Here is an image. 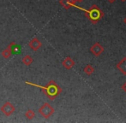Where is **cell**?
Returning a JSON list of instances; mask_svg holds the SVG:
<instances>
[{
	"label": "cell",
	"instance_id": "obj_1",
	"mask_svg": "<svg viewBox=\"0 0 126 123\" xmlns=\"http://www.w3.org/2000/svg\"><path fill=\"white\" fill-rule=\"evenodd\" d=\"M25 83L28 86H35L37 88L41 89V91L44 92V94L47 96V98H49L50 100H54L56 99V98L62 92V88L56 83V81L54 80H50V81L47 83V86H43L37 85L33 82L26 81Z\"/></svg>",
	"mask_w": 126,
	"mask_h": 123
},
{
	"label": "cell",
	"instance_id": "obj_2",
	"mask_svg": "<svg viewBox=\"0 0 126 123\" xmlns=\"http://www.w3.org/2000/svg\"><path fill=\"white\" fill-rule=\"evenodd\" d=\"M73 7H76L78 10H81L82 11L85 12V15L86 17L92 22L93 24H96L101 18H103L105 15L104 12L99 8V6H97L96 4H94L89 10H86V9H83L80 6H76L75 4Z\"/></svg>",
	"mask_w": 126,
	"mask_h": 123
},
{
	"label": "cell",
	"instance_id": "obj_3",
	"mask_svg": "<svg viewBox=\"0 0 126 123\" xmlns=\"http://www.w3.org/2000/svg\"><path fill=\"white\" fill-rule=\"evenodd\" d=\"M55 110L53 109V107L51 104H49L48 103H45L40 109H39V113L44 117V118L47 119L49 117H51L53 115Z\"/></svg>",
	"mask_w": 126,
	"mask_h": 123
},
{
	"label": "cell",
	"instance_id": "obj_4",
	"mask_svg": "<svg viewBox=\"0 0 126 123\" xmlns=\"http://www.w3.org/2000/svg\"><path fill=\"white\" fill-rule=\"evenodd\" d=\"M16 107L12 104L10 102H6L3 106L1 107V111L3 112V114L6 116H10L12 114L15 112Z\"/></svg>",
	"mask_w": 126,
	"mask_h": 123
},
{
	"label": "cell",
	"instance_id": "obj_5",
	"mask_svg": "<svg viewBox=\"0 0 126 123\" xmlns=\"http://www.w3.org/2000/svg\"><path fill=\"white\" fill-rule=\"evenodd\" d=\"M104 50H105L104 47H103L102 45L99 43V42L94 43L91 46V48H90V51H91V53L93 54L94 56H95V57H99V56H100L101 54L104 52Z\"/></svg>",
	"mask_w": 126,
	"mask_h": 123
},
{
	"label": "cell",
	"instance_id": "obj_6",
	"mask_svg": "<svg viewBox=\"0 0 126 123\" xmlns=\"http://www.w3.org/2000/svg\"><path fill=\"white\" fill-rule=\"evenodd\" d=\"M28 46H29L33 50L37 51V50H38L42 46V44L38 38H33V39L28 43Z\"/></svg>",
	"mask_w": 126,
	"mask_h": 123
},
{
	"label": "cell",
	"instance_id": "obj_7",
	"mask_svg": "<svg viewBox=\"0 0 126 123\" xmlns=\"http://www.w3.org/2000/svg\"><path fill=\"white\" fill-rule=\"evenodd\" d=\"M62 64H63V68H66V69H71V68L75 66V61L70 57H67L63 59Z\"/></svg>",
	"mask_w": 126,
	"mask_h": 123
},
{
	"label": "cell",
	"instance_id": "obj_8",
	"mask_svg": "<svg viewBox=\"0 0 126 123\" xmlns=\"http://www.w3.org/2000/svg\"><path fill=\"white\" fill-rule=\"evenodd\" d=\"M117 68H118L124 75H126V57H124L119 62H118V64H117Z\"/></svg>",
	"mask_w": 126,
	"mask_h": 123
},
{
	"label": "cell",
	"instance_id": "obj_9",
	"mask_svg": "<svg viewBox=\"0 0 126 123\" xmlns=\"http://www.w3.org/2000/svg\"><path fill=\"white\" fill-rule=\"evenodd\" d=\"M59 3L65 10H69L70 7H73L76 4V2L75 0H60Z\"/></svg>",
	"mask_w": 126,
	"mask_h": 123
},
{
	"label": "cell",
	"instance_id": "obj_10",
	"mask_svg": "<svg viewBox=\"0 0 126 123\" xmlns=\"http://www.w3.org/2000/svg\"><path fill=\"white\" fill-rule=\"evenodd\" d=\"M7 48H9L10 50H11L12 54L18 53L19 50H19V49H20V48H19V46L15 43V42H11V43L8 45V47H7Z\"/></svg>",
	"mask_w": 126,
	"mask_h": 123
},
{
	"label": "cell",
	"instance_id": "obj_11",
	"mask_svg": "<svg viewBox=\"0 0 126 123\" xmlns=\"http://www.w3.org/2000/svg\"><path fill=\"white\" fill-rule=\"evenodd\" d=\"M22 62H23V64H25L26 66H30V65L33 62V59L28 55L24 56V57H22Z\"/></svg>",
	"mask_w": 126,
	"mask_h": 123
},
{
	"label": "cell",
	"instance_id": "obj_12",
	"mask_svg": "<svg viewBox=\"0 0 126 123\" xmlns=\"http://www.w3.org/2000/svg\"><path fill=\"white\" fill-rule=\"evenodd\" d=\"M83 71H84V73L86 74L91 75V74H93L94 73V67L92 66V65L88 64L87 66H85Z\"/></svg>",
	"mask_w": 126,
	"mask_h": 123
},
{
	"label": "cell",
	"instance_id": "obj_13",
	"mask_svg": "<svg viewBox=\"0 0 126 123\" xmlns=\"http://www.w3.org/2000/svg\"><path fill=\"white\" fill-rule=\"evenodd\" d=\"M2 56L3 57V58L5 59H9L10 58V57L12 56V52L11 50H10L9 48H6L2 51Z\"/></svg>",
	"mask_w": 126,
	"mask_h": 123
},
{
	"label": "cell",
	"instance_id": "obj_14",
	"mask_svg": "<svg viewBox=\"0 0 126 123\" xmlns=\"http://www.w3.org/2000/svg\"><path fill=\"white\" fill-rule=\"evenodd\" d=\"M25 116L27 117V119H28V120H32V119H33V117L35 116L34 111L32 110H27V112L25 113Z\"/></svg>",
	"mask_w": 126,
	"mask_h": 123
},
{
	"label": "cell",
	"instance_id": "obj_15",
	"mask_svg": "<svg viewBox=\"0 0 126 123\" xmlns=\"http://www.w3.org/2000/svg\"><path fill=\"white\" fill-rule=\"evenodd\" d=\"M122 90L126 93V81L123 84V85H122Z\"/></svg>",
	"mask_w": 126,
	"mask_h": 123
},
{
	"label": "cell",
	"instance_id": "obj_16",
	"mask_svg": "<svg viewBox=\"0 0 126 123\" xmlns=\"http://www.w3.org/2000/svg\"><path fill=\"white\" fill-rule=\"evenodd\" d=\"M108 2H109L110 3H115L116 2V0H107Z\"/></svg>",
	"mask_w": 126,
	"mask_h": 123
},
{
	"label": "cell",
	"instance_id": "obj_17",
	"mask_svg": "<svg viewBox=\"0 0 126 123\" xmlns=\"http://www.w3.org/2000/svg\"><path fill=\"white\" fill-rule=\"evenodd\" d=\"M76 2H77V3H81V2H83L84 0H75Z\"/></svg>",
	"mask_w": 126,
	"mask_h": 123
},
{
	"label": "cell",
	"instance_id": "obj_18",
	"mask_svg": "<svg viewBox=\"0 0 126 123\" xmlns=\"http://www.w3.org/2000/svg\"><path fill=\"white\" fill-rule=\"evenodd\" d=\"M124 22H125V25H126V17H125V20H124Z\"/></svg>",
	"mask_w": 126,
	"mask_h": 123
},
{
	"label": "cell",
	"instance_id": "obj_19",
	"mask_svg": "<svg viewBox=\"0 0 126 123\" xmlns=\"http://www.w3.org/2000/svg\"><path fill=\"white\" fill-rule=\"evenodd\" d=\"M121 1H123V2H125V0H121Z\"/></svg>",
	"mask_w": 126,
	"mask_h": 123
}]
</instances>
